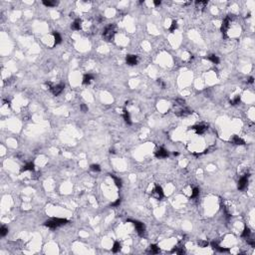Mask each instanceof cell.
Returning <instances> with one entry per match:
<instances>
[{"label":"cell","mask_w":255,"mask_h":255,"mask_svg":"<svg viewBox=\"0 0 255 255\" xmlns=\"http://www.w3.org/2000/svg\"><path fill=\"white\" fill-rule=\"evenodd\" d=\"M53 219L56 221V223L58 224V226L68 223V220H67V219H64V218H53Z\"/></svg>","instance_id":"25"},{"label":"cell","mask_w":255,"mask_h":255,"mask_svg":"<svg viewBox=\"0 0 255 255\" xmlns=\"http://www.w3.org/2000/svg\"><path fill=\"white\" fill-rule=\"evenodd\" d=\"M232 143H233L234 145H237V146H242V145L245 144L243 139H240V138H239V137H237V136H235V137L232 139Z\"/></svg>","instance_id":"16"},{"label":"cell","mask_w":255,"mask_h":255,"mask_svg":"<svg viewBox=\"0 0 255 255\" xmlns=\"http://www.w3.org/2000/svg\"><path fill=\"white\" fill-rule=\"evenodd\" d=\"M93 79H94L93 75H91V74H86V75L84 76V78H83V84L88 85V84L91 83V81H92Z\"/></svg>","instance_id":"14"},{"label":"cell","mask_w":255,"mask_h":255,"mask_svg":"<svg viewBox=\"0 0 255 255\" xmlns=\"http://www.w3.org/2000/svg\"><path fill=\"white\" fill-rule=\"evenodd\" d=\"M153 194H154V196L157 197L158 199H162V197L164 196L162 188L161 187V186H155V188L153 189Z\"/></svg>","instance_id":"7"},{"label":"cell","mask_w":255,"mask_h":255,"mask_svg":"<svg viewBox=\"0 0 255 255\" xmlns=\"http://www.w3.org/2000/svg\"><path fill=\"white\" fill-rule=\"evenodd\" d=\"M250 234H251V231H250V229H249L248 227H245V228H244V230H243V232H242V234H241V236H242V237H244V238H249Z\"/></svg>","instance_id":"24"},{"label":"cell","mask_w":255,"mask_h":255,"mask_svg":"<svg viewBox=\"0 0 255 255\" xmlns=\"http://www.w3.org/2000/svg\"><path fill=\"white\" fill-rule=\"evenodd\" d=\"M231 16L232 15H228L221 24L220 30L222 32V34L224 35V37H226V32H227V29L229 28V24L231 23Z\"/></svg>","instance_id":"2"},{"label":"cell","mask_w":255,"mask_h":255,"mask_svg":"<svg viewBox=\"0 0 255 255\" xmlns=\"http://www.w3.org/2000/svg\"><path fill=\"white\" fill-rule=\"evenodd\" d=\"M65 88V85L64 84H59V85H56V86H53L51 88V92L54 94L55 96H58L59 94L62 93L63 89Z\"/></svg>","instance_id":"5"},{"label":"cell","mask_w":255,"mask_h":255,"mask_svg":"<svg viewBox=\"0 0 255 255\" xmlns=\"http://www.w3.org/2000/svg\"><path fill=\"white\" fill-rule=\"evenodd\" d=\"M199 194V189L197 188V187H194L193 189H192V193H191V198H194V197H196L197 195Z\"/></svg>","instance_id":"28"},{"label":"cell","mask_w":255,"mask_h":255,"mask_svg":"<svg viewBox=\"0 0 255 255\" xmlns=\"http://www.w3.org/2000/svg\"><path fill=\"white\" fill-rule=\"evenodd\" d=\"M53 36H54V40H55V45H58L62 42V37L58 32H54Z\"/></svg>","instance_id":"20"},{"label":"cell","mask_w":255,"mask_h":255,"mask_svg":"<svg viewBox=\"0 0 255 255\" xmlns=\"http://www.w3.org/2000/svg\"><path fill=\"white\" fill-rule=\"evenodd\" d=\"M247 183H248V174L242 176L239 181H238V189L239 190H243L245 189V187L247 186Z\"/></svg>","instance_id":"4"},{"label":"cell","mask_w":255,"mask_h":255,"mask_svg":"<svg viewBox=\"0 0 255 255\" xmlns=\"http://www.w3.org/2000/svg\"><path fill=\"white\" fill-rule=\"evenodd\" d=\"M82 27V21L81 19H76L73 24H72V26H71V28L72 29H74V30H80Z\"/></svg>","instance_id":"11"},{"label":"cell","mask_w":255,"mask_h":255,"mask_svg":"<svg viewBox=\"0 0 255 255\" xmlns=\"http://www.w3.org/2000/svg\"><path fill=\"white\" fill-rule=\"evenodd\" d=\"M111 177L114 179V181H115V185L117 186V187H119V188H121L122 186H123V183H122V180L119 178V177H117L115 176L114 174H111Z\"/></svg>","instance_id":"21"},{"label":"cell","mask_w":255,"mask_h":255,"mask_svg":"<svg viewBox=\"0 0 255 255\" xmlns=\"http://www.w3.org/2000/svg\"><path fill=\"white\" fill-rule=\"evenodd\" d=\"M123 118L125 120V122L127 123L128 125H132V121H131V116L129 114L127 110H124V113H123Z\"/></svg>","instance_id":"15"},{"label":"cell","mask_w":255,"mask_h":255,"mask_svg":"<svg viewBox=\"0 0 255 255\" xmlns=\"http://www.w3.org/2000/svg\"><path fill=\"white\" fill-rule=\"evenodd\" d=\"M90 167H91V169L93 172H100L101 171V166L99 164H92Z\"/></svg>","instance_id":"30"},{"label":"cell","mask_w":255,"mask_h":255,"mask_svg":"<svg viewBox=\"0 0 255 255\" xmlns=\"http://www.w3.org/2000/svg\"><path fill=\"white\" fill-rule=\"evenodd\" d=\"M127 221H129V222H133L139 236H144V234H145V225H144L141 222L137 221V220H131V219H128Z\"/></svg>","instance_id":"3"},{"label":"cell","mask_w":255,"mask_h":255,"mask_svg":"<svg viewBox=\"0 0 255 255\" xmlns=\"http://www.w3.org/2000/svg\"><path fill=\"white\" fill-rule=\"evenodd\" d=\"M110 152H111V153H115L116 151H115V150H111V151H110Z\"/></svg>","instance_id":"39"},{"label":"cell","mask_w":255,"mask_h":255,"mask_svg":"<svg viewBox=\"0 0 255 255\" xmlns=\"http://www.w3.org/2000/svg\"><path fill=\"white\" fill-rule=\"evenodd\" d=\"M239 102H240V97L239 96H237L234 100H230V104L231 105H237L239 104Z\"/></svg>","instance_id":"31"},{"label":"cell","mask_w":255,"mask_h":255,"mask_svg":"<svg viewBox=\"0 0 255 255\" xmlns=\"http://www.w3.org/2000/svg\"><path fill=\"white\" fill-rule=\"evenodd\" d=\"M192 130H194L195 132H196V134H199V135H201V134H203L206 130H207V126H205V125H196V126H193V127L191 128Z\"/></svg>","instance_id":"8"},{"label":"cell","mask_w":255,"mask_h":255,"mask_svg":"<svg viewBox=\"0 0 255 255\" xmlns=\"http://www.w3.org/2000/svg\"><path fill=\"white\" fill-rule=\"evenodd\" d=\"M211 246H212L215 250H217V251H219V252H228V251H229V249H228V248L220 247V246L216 243V242H212V243H211Z\"/></svg>","instance_id":"10"},{"label":"cell","mask_w":255,"mask_h":255,"mask_svg":"<svg viewBox=\"0 0 255 255\" xmlns=\"http://www.w3.org/2000/svg\"><path fill=\"white\" fill-rule=\"evenodd\" d=\"M155 157L157 158H166V157H168V151L163 148H160L155 151Z\"/></svg>","instance_id":"9"},{"label":"cell","mask_w":255,"mask_h":255,"mask_svg":"<svg viewBox=\"0 0 255 255\" xmlns=\"http://www.w3.org/2000/svg\"><path fill=\"white\" fill-rule=\"evenodd\" d=\"M43 4L45 5V6H48V7H53V6H56L57 4H58V2L57 1H50V0H44L43 1Z\"/></svg>","instance_id":"23"},{"label":"cell","mask_w":255,"mask_h":255,"mask_svg":"<svg viewBox=\"0 0 255 255\" xmlns=\"http://www.w3.org/2000/svg\"><path fill=\"white\" fill-rule=\"evenodd\" d=\"M207 3H208V1H206V0H204V1H202V0H197L195 1V5H196L197 7H199L200 9H203L206 5H207Z\"/></svg>","instance_id":"18"},{"label":"cell","mask_w":255,"mask_h":255,"mask_svg":"<svg viewBox=\"0 0 255 255\" xmlns=\"http://www.w3.org/2000/svg\"><path fill=\"white\" fill-rule=\"evenodd\" d=\"M248 82H249L250 84H252V83L254 82V79H253V77H250V78H249V80H248Z\"/></svg>","instance_id":"38"},{"label":"cell","mask_w":255,"mask_h":255,"mask_svg":"<svg viewBox=\"0 0 255 255\" xmlns=\"http://www.w3.org/2000/svg\"><path fill=\"white\" fill-rule=\"evenodd\" d=\"M176 28H177V21L174 20V21L172 22L171 27H169V31H171V32H174V31H175V29H176Z\"/></svg>","instance_id":"27"},{"label":"cell","mask_w":255,"mask_h":255,"mask_svg":"<svg viewBox=\"0 0 255 255\" xmlns=\"http://www.w3.org/2000/svg\"><path fill=\"white\" fill-rule=\"evenodd\" d=\"M45 225H46L47 227L51 228V229H55V228H57V227H58V224L56 223V221L54 220V219L46 221V222H45Z\"/></svg>","instance_id":"13"},{"label":"cell","mask_w":255,"mask_h":255,"mask_svg":"<svg viewBox=\"0 0 255 255\" xmlns=\"http://www.w3.org/2000/svg\"><path fill=\"white\" fill-rule=\"evenodd\" d=\"M176 102H177V103H179V105H185V100H180V99H178V100H176Z\"/></svg>","instance_id":"37"},{"label":"cell","mask_w":255,"mask_h":255,"mask_svg":"<svg viewBox=\"0 0 255 255\" xmlns=\"http://www.w3.org/2000/svg\"><path fill=\"white\" fill-rule=\"evenodd\" d=\"M205 59H207L208 61L212 62L213 64H218L219 63V58L217 56H215V55H209L207 57H205Z\"/></svg>","instance_id":"17"},{"label":"cell","mask_w":255,"mask_h":255,"mask_svg":"<svg viewBox=\"0 0 255 255\" xmlns=\"http://www.w3.org/2000/svg\"><path fill=\"white\" fill-rule=\"evenodd\" d=\"M126 62L128 65L130 66H134L138 64V57L136 55H128L126 57Z\"/></svg>","instance_id":"6"},{"label":"cell","mask_w":255,"mask_h":255,"mask_svg":"<svg viewBox=\"0 0 255 255\" xmlns=\"http://www.w3.org/2000/svg\"><path fill=\"white\" fill-rule=\"evenodd\" d=\"M198 244H199L201 247H205V246H207V245H208V242H207V241H199Z\"/></svg>","instance_id":"35"},{"label":"cell","mask_w":255,"mask_h":255,"mask_svg":"<svg viewBox=\"0 0 255 255\" xmlns=\"http://www.w3.org/2000/svg\"><path fill=\"white\" fill-rule=\"evenodd\" d=\"M121 202H122L121 198H118L116 201H114V202H113V203H112L111 205H112V206H119V205L121 204Z\"/></svg>","instance_id":"32"},{"label":"cell","mask_w":255,"mask_h":255,"mask_svg":"<svg viewBox=\"0 0 255 255\" xmlns=\"http://www.w3.org/2000/svg\"><path fill=\"white\" fill-rule=\"evenodd\" d=\"M161 3H162V1H161V0H154V1H153V4H154L155 6L161 5Z\"/></svg>","instance_id":"36"},{"label":"cell","mask_w":255,"mask_h":255,"mask_svg":"<svg viewBox=\"0 0 255 255\" xmlns=\"http://www.w3.org/2000/svg\"><path fill=\"white\" fill-rule=\"evenodd\" d=\"M172 253H177V254H185L186 251L183 249V247H178V246H175L174 249L172 250Z\"/></svg>","instance_id":"19"},{"label":"cell","mask_w":255,"mask_h":255,"mask_svg":"<svg viewBox=\"0 0 255 255\" xmlns=\"http://www.w3.org/2000/svg\"><path fill=\"white\" fill-rule=\"evenodd\" d=\"M120 250H121V244L119 243V242H115L113 248H112V251H113L114 253H117V252H119Z\"/></svg>","instance_id":"26"},{"label":"cell","mask_w":255,"mask_h":255,"mask_svg":"<svg viewBox=\"0 0 255 255\" xmlns=\"http://www.w3.org/2000/svg\"><path fill=\"white\" fill-rule=\"evenodd\" d=\"M158 83H159V84H160V85L162 86V89H164V88H165V83L162 81V79H158Z\"/></svg>","instance_id":"34"},{"label":"cell","mask_w":255,"mask_h":255,"mask_svg":"<svg viewBox=\"0 0 255 255\" xmlns=\"http://www.w3.org/2000/svg\"><path fill=\"white\" fill-rule=\"evenodd\" d=\"M174 155H178V152H174Z\"/></svg>","instance_id":"40"},{"label":"cell","mask_w":255,"mask_h":255,"mask_svg":"<svg viewBox=\"0 0 255 255\" xmlns=\"http://www.w3.org/2000/svg\"><path fill=\"white\" fill-rule=\"evenodd\" d=\"M80 108H81V111L83 112V113H86V112H88V110H89V109H88V107H87L85 104H82Z\"/></svg>","instance_id":"33"},{"label":"cell","mask_w":255,"mask_h":255,"mask_svg":"<svg viewBox=\"0 0 255 255\" xmlns=\"http://www.w3.org/2000/svg\"><path fill=\"white\" fill-rule=\"evenodd\" d=\"M34 163L33 162H29V163H27V164H25L23 167L21 168V173H23V172H27V171H34Z\"/></svg>","instance_id":"12"},{"label":"cell","mask_w":255,"mask_h":255,"mask_svg":"<svg viewBox=\"0 0 255 255\" xmlns=\"http://www.w3.org/2000/svg\"><path fill=\"white\" fill-rule=\"evenodd\" d=\"M117 31V27L115 24H110L109 26L106 27V29L104 30L103 32V37H104L105 40L107 41H111L112 38L114 37V35L116 34Z\"/></svg>","instance_id":"1"},{"label":"cell","mask_w":255,"mask_h":255,"mask_svg":"<svg viewBox=\"0 0 255 255\" xmlns=\"http://www.w3.org/2000/svg\"><path fill=\"white\" fill-rule=\"evenodd\" d=\"M7 233H8V229H7L5 226H2V227L0 228V235H1V236H5Z\"/></svg>","instance_id":"29"},{"label":"cell","mask_w":255,"mask_h":255,"mask_svg":"<svg viewBox=\"0 0 255 255\" xmlns=\"http://www.w3.org/2000/svg\"><path fill=\"white\" fill-rule=\"evenodd\" d=\"M150 251H151V253H152V254H158L160 252V248L155 244H151V246H150Z\"/></svg>","instance_id":"22"}]
</instances>
